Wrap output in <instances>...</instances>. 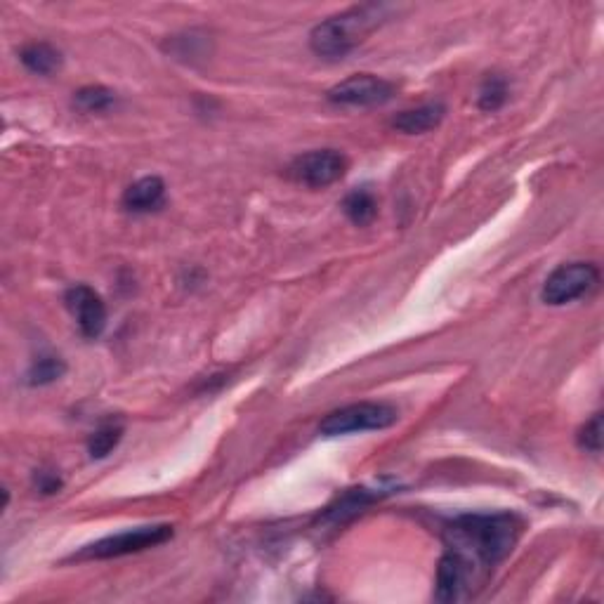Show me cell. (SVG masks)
Segmentation results:
<instances>
[{
  "label": "cell",
  "instance_id": "6da1fadb",
  "mask_svg": "<svg viewBox=\"0 0 604 604\" xmlns=\"http://www.w3.org/2000/svg\"><path fill=\"white\" fill-rule=\"evenodd\" d=\"M524 522L512 512L461 515L444 529V555L437 564L435 600L444 604L477 597L498 564L520 541Z\"/></svg>",
  "mask_w": 604,
  "mask_h": 604
},
{
  "label": "cell",
  "instance_id": "7a4b0ae2",
  "mask_svg": "<svg viewBox=\"0 0 604 604\" xmlns=\"http://www.w3.org/2000/svg\"><path fill=\"white\" fill-rule=\"evenodd\" d=\"M390 5L366 3L319 22L310 34V48L324 59H343L366 41L373 29L390 19Z\"/></svg>",
  "mask_w": 604,
  "mask_h": 604
},
{
  "label": "cell",
  "instance_id": "3957f363",
  "mask_svg": "<svg viewBox=\"0 0 604 604\" xmlns=\"http://www.w3.org/2000/svg\"><path fill=\"white\" fill-rule=\"evenodd\" d=\"M399 420V411L385 402H359L328 413L321 420L319 432L324 437H343L354 432L387 430Z\"/></svg>",
  "mask_w": 604,
  "mask_h": 604
},
{
  "label": "cell",
  "instance_id": "277c9868",
  "mask_svg": "<svg viewBox=\"0 0 604 604\" xmlns=\"http://www.w3.org/2000/svg\"><path fill=\"white\" fill-rule=\"evenodd\" d=\"M173 527L170 524H151V527H137L121 534L100 538V541L85 546L81 553L71 557V560H116V557H126L144 550L163 546V543L173 538Z\"/></svg>",
  "mask_w": 604,
  "mask_h": 604
},
{
  "label": "cell",
  "instance_id": "5b68a950",
  "mask_svg": "<svg viewBox=\"0 0 604 604\" xmlns=\"http://www.w3.org/2000/svg\"><path fill=\"white\" fill-rule=\"evenodd\" d=\"M600 284V269L593 262H564L548 274L543 284L541 300L546 305L562 307L588 295Z\"/></svg>",
  "mask_w": 604,
  "mask_h": 604
},
{
  "label": "cell",
  "instance_id": "8992f818",
  "mask_svg": "<svg viewBox=\"0 0 604 604\" xmlns=\"http://www.w3.org/2000/svg\"><path fill=\"white\" fill-rule=\"evenodd\" d=\"M347 166H350V161L338 149H314L298 156L288 166V175L305 187L324 189L343 180Z\"/></svg>",
  "mask_w": 604,
  "mask_h": 604
},
{
  "label": "cell",
  "instance_id": "52a82bcc",
  "mask_svg": "<svg viewBox=\"0 0 604 604\" xmlns=\"http://www.w3.org/2000/svg\"><path fill=\"white\" fill-rule=\"evenodd\" d=\"M397 93V85L373 74H354L328 90V102L338 107H378L390 102Z\"/></svg>",
  "mask_w": 604,
  "mask_h": 604
},
{
  "label": "cell",
  "instance_id": "ba28073f",
  "mask_svg": "<svg viewBox=\"0 0 604 604\" xmlns=\"http://www.w3.org/2000/svg\"><path fill=\"white\" fill-rule=\"evenodd\" d=\"M64 302H67L69 312L74 314L85 338L95 340L102 336L104 328H107V305H104L102 295L95 288L85 284L71 286L67 295H64Z\"/></svg>",
  "mask_w": 604,
  "mask_h": 604
},
{
  "label": "cell",
  "instance_id": "9c48e42d",
  "mask_svg": "<svg viewBox=\"0 0 604 604\" xmlns=\"http://www.w3.org/2000/svg\"><path fill=\"white\" fill-rule=\"evenodd\" d=\"M163 201H166V182L156 175L142 177L123 192V208L130 213H151L159 210Z\"/></svg>",
  "mask_w": 604,
  "mask_h": 604
},
{
  "label": "cell",
  "instance_id": "30bf717a",
  "mask_svg": "<svg viewBox=\"0 0 604 604\" xmlns=\"http://www.w3.org/2000/svg\"><path fill=\"white\" fill-rule=\"evenodd\" d=\"M444 116H446V107L442 102H428V104H420L416 109L397 114L392 118V128L404 135H423V133H430V130H435L439 123L444 121Z\"/></svg>",
  "mask_w": 604,
  "mask_h": 604
},
{
  "label": "cell",
  "instance_id": "8fae6325",
  "mask_svg": "<svg viewBox=\"0 0 604 604\" xmlns=\"http://www.w3.org/2000/svg\"><path fill=\"white\" fill-rule=\"evenodd\" d=\"M385 494H392V489H366V487L352 489V491H347V494L340 496L338 501L326 510L324 517L328 522H345L347 517H354L357 512L364 510L366 505L378 501V498Z\"/></svg>",
  "mask_w": 604,
  "mask_h": 604
},
{
  "label": "cell",
  "instance_id": "7c38bea8",
  "mask_svg": "<svg viewBox=\"0 0 604 604\" xmlns=\"http://www.w3.org/2000/svg\"><path fill=\"white\" fill-rule=\"evenodd\" d=\"M19 59H22V64L31 74L38 76H50L62 67V52H59L55 45L43 41L24 45V48L19 50Z\"/></svg>",
  "mask_w": 604,
  "mask_h": 604
},
{
  "label": "cell",
  "instance_id": "4fadbf2b",
  "mask_svg": "<svg viewBox=\"0 0 604 604\" xmlns=\"http://www.w3.org/2000/svg\"><path fill=\"white\" fill-rule=\"evenodd\" d=\"M343 210H345L347 218L354 222V225L366 227V225H371L373 220H376L378 201H376V196H373V192H369L366 187H361V189H354V192H350L345 196Z\"/></svg>",
  "mask_w": 604,
  "mask_h": 604
},
{
  "label": "cell",
  "instance_id": "5bb4252c",
  "mask_svg": "<svg viewBox=\"0 0 604 604\" xmlns=\"http://www.w3.org/2000/svg\"><path fill=\"white\" fill-rule=\"evenodd\" d=\"M116 104L114 90L104 88V85H85V88L74 93V107L85 111V114H102Z\"/></svg>",
  "mask_w": 604,
  "mask_h": 604
},
{
  "label": "cell",
  "instance_id": "9a60e30c",
  "mask_svg": "<svg viewBox=\"0 0 604 604\" xmlns=\"http://www.w3.org/2000/svg\"><path fill=\"white\" fill-rule=\"evenodd\" d=\"M123 439V425L114 423V420H107L97 428L93 435L88 439V453L90 458L100 461V458H107L111 451L116 449L118 442Z\"/></svg>",
  "mask_w": 604,
  "mask_h": 604
},
{
  "label": "cell",
  "instance_id": "2e32d148",
  "mask_svg": "<svg viewBox=\"0 0 604 604\" xmlns=\"http://www.w3.org/2000/svg\"><path fill=\"white\" fill-rule=\"evenodd\" d=\"M64 373H67V364L59 357H38L26 371V383L31 387H43L55 383Z\"/></svg>",
  "mask_w": 604,
  "mask_h": 604
},
{
  "label": "cell",
  "instance_id": "e0dca14e",
  "mask_svg": "<svg viewBox=\"0 0 604 604\" xmlns=\"http://www.w3.org/2000/svg\"><path fill=\"white\" fill-rule=\"evenodd\" d=\"M508 100V81L501 76H489L479 88V109L482 111H498Z\"/></svg>",
  "mask_w": 604,
  "mask_h": 604
},
{
  "label": "cell",
  "instance_id": "ac0fdd59",
  "mask_svg": "<svg viewBox=\"0 0 604 604\" xmlns=\"http://www.w3.org/2000/svg\"><path fill=\"white\" fill-rule=\"evenodd\" d=\"M579 446L590 453L602 451V413H595L579 430Z\"/></svg>",
  "mask_w": 604,
  "mask_h": 604
},
{
  "label": "cell",
  "instance_id": "d6986e66",
  "mask_svg": "<svg viewBox=\"0 0 604 604\" xmlns=\"http://www.w3.org/2000/svg\"><path fill=\"white\" fill-rule=\"evenodd\" d=\"M36 489L41 491V494H57L59 489H62V479H59V475H55V472H48V470H38L36 477Z\"/></svg>",
  "mask_w": 604,
  "mask_h": 604
}]
</instances>
